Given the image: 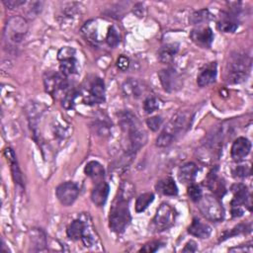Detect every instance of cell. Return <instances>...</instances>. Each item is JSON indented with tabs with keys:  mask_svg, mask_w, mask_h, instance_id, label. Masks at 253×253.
Wrapping results in <instances>:
<instances>
[{
	"mask_svg": "<svg viewBox=\"0 0 253 253\" xmlns=\"http://www.w3.org/2000/svg\"><path fill=\"white\" fill-rule=\"evenodd\" d=\"M178 44L169 43L162 46L158 53V58L162 63H171L175 54L178 51Z\"/></svg>",
	"mask_w": 253,
	"mask_h": 253,
	"instance_id": "obj_25",
	"label": "cell"
},
{
	"mask_svg": "<svg viewBox=\"0 0 253 253\" xmlns=\"http://www.w3.org/2000/svg\"><path fill=\"white\" fill-rule=\"evenodd\" d=\"M153 200H154L153 193H144L140 195L135 202V211L136 212L143 211L153 202Z\"/></svg>",
	"mask_w": 253,
	"mask_h": 253,
	"instance_id": "obj_27",
	"label": "cell"
},
{
	"mask_svg": "<svg viewBox=\"0 0 253 253\" xmlns=\"http://www.w3.org/2000/svg\"><path fill=\"white\" fill-rule=\"evenodd\" d=\"M109 190H110V187L106 182L100 181V182L96 183L95 187L93 188V190L91 192L92 202L98 207L104 206V204L107 201L108 195H109Z\"/></svg>",
	"mask_w": 253,
	"mask_h": 253,
	"instance_id": "obj_16",
	"label": "cell"
},
{
	"mask_svg": "<svg viewBox=\"0 0 253 253\" xmlns=\"http://www.w3.org/2000/svg\"><path fill=\"white\" fill-rule=\"evenodd\" d=\"M246 229L248 230H251V227L250 225H246V224H239L237 226H235L234 228L230 229L229 231H225L222 236H220V240H224L226 238H229L233 235H236V234H240V233H243V232H246Z\"/></svg>",
	"mask_w": 253,
	"mask_h": 253,
	"instance_id": "obj_33",
	"label": "cell"
},
{
	"mask_svg": "<svg viewBox=\"0 0 253 253\" xmlns=\"http://www.w3.org/2000/svg\"><path fill=\"white\" fill-rule=\"evenodd\" d=\"M158 77L163 89L166 92H174L181 88L182 80L177 71L173 68L162 69L158 72Z\"/></svg>",
	"mask_w": 253,
	"mask_h": 253,
	"instance_id": "obj_9",
	"label": "cell"
},
{
	"mask_svg": "<svg viewBox=\"0 0 253 253\" xmlns=\"http://www.w3.org/2000/svg\"><path fill=\"white\" fill-rule=\"evenodd\" d=\"M86 225L81 219L73 220L67 227L66 234L71 240H79L85 235Z\"/></svg>",
	"mask_w": 253,
	"mask_h": 253,
	"instance_id": "obj_23",
	"label": "cell"
},
{
	"mask_svg": "<svg viewBox=\"0 0 253 253\" xmlns=\"http://www.w3.org/2000/svg\"><path fill=\"white\" fill-rule=\"evenodd\" d=\"M197 172H198L197 165L194 162H187L183 164L178 171L179 180L184 184L191 183L194 181L197 175Z\"/></svg>",
	"mask_w": 253,
	"mask_h": 253,
	"instance_id": "obj_19",
	"label": "cell"
},
{
	"mask_svg": "<svg viewBox=\"0 0 253 253\" xmlns=\"http://www.w3.org/2000/svg\"><path fill=\"white\" fill-rule=\"evenodd\" d=\"M59 71L65 77L72 75L76 71V60H75V57L60 61Z\"/></svg>",
	"mask_w": 253,
	"mask_h": 253,
	"instance_id": "obj_28",
	"label": "cell"
},
{
	"mask_svg": "<svg viewBox=\"0 0 253 253\" xmlns=\"http://www.w3.org/2000/svg\"><path fill=\"white\" fill-rule=\"evenodd\" d=\"M3 4L8 9H15V8H19L20 6L26 4V1H24V0H3Z\"/></svg>",
	"mask_w": 253,
	"mask_h": 253,
	"instance_id": "obj_41",
	"label": "cell"
},
{
	"mask_svg": "<svg viewBox=\"0 0 253 253\" xmlns=\"http://www.w3.org/2000/svg\"><path fill=\"white\" fill-rule=\"evenodd\" d=\"M156 189L165 196H176L178 193L177 185L170 177L160 180L156 185Z\"/></svg>",
	"mask_w": 253,
	"mask_h": 253,
	"instance_id": "obj_24",
	"label": "cell"
},
{
	"mask_svg": "<svg viewBox=\"0 0 253 253\" xmlns=\"http://www.w3.org/2000/svg\"><path fill=\"white\" fill-rule=\"evenodd\" d=\"M74 54H75L74 48H72L70 46H63L58 50L57 58L59 61H62V60L74 58Z\"/></svg>",
	"mask_w": 253,
	"mask_h": 253,
	"instance_id": "obj_34",
	"label": "cell"
},
{
	"mask_svg": "<svg viewBox=\"0 0 253 253\" xmlns=\"http://www.w3.org/2000/svg\"><path fill=\"white\" fill-rule=\"evenodd\" d=\"M163 245L160 241H151L149 243H146L143 247H141V249L139 250L140 252H147V253H151V252H155L159 249V247Z\"/></svg>",
	"mask_w": 253,
	"mask_h": 253,
	"instance_id": "obj_38",
	"label": "cell"
},
{
	"mask_svg": "<svg viewBox=\"0 0 253 253\" xmlns=\"http://www.w3.org/2000/svg\"><path fill=\"white\" fill-rule=\"evenodd\" d=\"M250 150H251V142L249 141V139L243 136L237 137L231 145V149H230L231 158L234 161H240L249 154Z\"/></svg>",
	"mask_w": 253,
	"mask_h": 253,
	"instance_id": "obj_13",
	"label": "cell"
},
{
	"mask_svg": "<svg viewBox=\"0 0 253 253\" xmlns=\"http://www.w3.org/2000/svg\"><path fill=\"white\" fill-rule=\"evenodd\" d=\"M30 240L35 251H42L46 246V235L41 228H32L30 230Z\"/></svg>",
	"mask_w": 253,
	"mask_h": 253,
	"instance_id": "obj_21",
	"label": "cell"
},
{
	"mask_svg": "<svg viewBox=\"0 0 253 253\" xmlns=\"http://www.w3.org/2000/svg\"><path fill=\"white\" fill-rule=\"evenodd\" d=\"M105 101V84L101 78H94L89 85L88 94L85 96V103L89 105L101 104Z\"/></svg>",
	"mask_w": 253,
	"mask_h": 253,
	"instance_id": "obj_10",
	"label": "cell"
},
{
	"mask_svg": "<svg viewBox=\"0 0 253 253\" xmlns=\"http://www.w3.org/2000/svg\"><path fill=\"white\" fill-rule=\"evenodd\" d=\"M162 123H163V120L160 116H154V117H151L149 119H147L146 121V124H147V126L153 130V131H156L160 128V126H162Z\"/></svg>",
	"mask_w": 253,
	"mask_h": 253,
	"instance_id": "obj_37",
	"label": "cell"
},
{
	"mask_svg": "<svg viewBox=\"0 0 253 253\" xmlns=\"http://www.w3.org/2000/svg\"><path fill=\"white\" fill-rule=\"evenodd\" d=\"M192 121V116L188 112H179L168 122L163 131L167 132L175 138L176 135L183 133L189 128Z\"/></svg>",
	"mask_w": 253,
	"mask_h": 253,
	"instance_id": "obj_7",
	"label": "cell"
},
{
	"mask_svg": "<svg viewBox=\"0 0 253 253\" xmlns=\"http://www.w3.org/2000/svg\"><path fill=\"white\" fill-rule=\"evenodd\" d=\"M77 95H78V93L75 90H72V91H69L68 93H66L62 99V107L66 110L73 109Z\"/></svg>",
	"mask_w": 253,
	"mask_h": 253,
	"instance_id": "obj_31",
	"label": "cell"
},
{
	"mask_svg": "<svg viewBox=\"0 0 253 253\" xmlns=\"http://www.w3.org/2000/svg\"><path fill=\"white\" fill-rule=\"evenodd\" d=\"M208 188L216 196L217 199L221 198L225 193V186L223 181L218 177L216 169H212L207 178Z\"/></svg>",
	"mask_w": 253,
	"mask_h": 253,
	"instance_id": "obj_15",
	"label": "cell"
},
{
	"mask_svg": "<svg viewBox=\"0 0 253 253\" xmlns=\"http://www.w3.org/2000/svg\"><path fill=\"white\" fill-rule=\"evenodd\" d=\"M55 194L60 204L68 207L76 201L79 195V188L75 183L68 181L57 186Z\"/></svg>",
	"mask_w": 253,
	"mask_h": 253,
	"instance_id": "obj_8",
	"label": "cell"
},
{
	"mask_svg": "<svg viewBox=\"0 0 253 253\" xmlns=\"http://www.w3.org/2000/svg\"><path fill=\"white\" fill-rule=\"evenodd\" d=\"M251 68V58L245 52L232 53L226 64L225 81L236 84L246 80Z\"/></svg>",
	"mask_w": 253,
	"mask_h": 253,
	"instance_id": "obj_2",
	"label": "cell"
},
{
	"mask_svg": "<svg viewBox=\"0 0 253 253\" xmlns=\"http://www.w3.org/2000/svg\"><path fill=\"white\" fill-rule=\"evenodd\" d=\"M238 28V22L233 16H226L217 23V29L223 33H233Z\"/></svg>",
	"mask_w": 253,
	"mask_h": 253,
	"instance_id": "obj_26",
	"label": "cell"
},
{
	"mask_svg": "<svg viewBox=\"0 0 253 253\" xmlns=\"http://www.w3.org/2000/svg\"><path fill=\"white\" fill-rule=\"evenodd\" d=\"M175 210L168 204H162L153 218V226L156 231H163L170 228L175 222Z\"/></svg>",
	"mask_w": 253,
	"mask_h": 253,
	"instance_id": "obj_6",
	"label": "cell"
},
{
	"mask_svg": "<svg viewBox=\"0 0 253 253\" xmlns=\"http://www.w3.org/2000/svg\"><path fill=\"white\" fill-rule=\"evenodd\" d=\"M106 42L109 46L115 47L117 46L121 42V36L119 31L115 26H110L108 29V32L106 34Z\"/></svg>",
	"mask_w": 253,
	"mask_h": 253,
	"instance_id": "obj_29",
	"label": "cell"
},
{
	"mask_svg": "<svg viewBox=\"0 0 253 253\" xmlns=\"http://www.w3.org/2000/svg\"><path fill=\"white\" fill-rule=\"evenodd\" d=\"M28 32V23L27 21L20 16L11 17L4 28V40L8 43L16 44L24 40Z\"/></svg>",
	"mask_w": 253,
	"mask_h": 253,
	"instance_id": "obj_3",
	"label": "cell"
},
{
	"mask_svg": "<svg viewBox=\"0 0 253 253\" xmlns=\"http://www.w3.org/2000/svg\"><path fill=\"white\" fill-rule=\"evenodd\" d=\"M197 243L193 240H190L189 242H187V244L185 245L183 252H195L197 251Z\"/></svg>",
	"mask_w": 253,
	"mask_h": 253,
	"instance_id": "obj_42",
	"label": "cell"
},
{
	"mask_svg": "<svg viewBox=\"0 0 253 253\" xmlns=\"http://www.w3.org/2000/svg\"><path fill=\"white\" fill-rule=\"evenodd\" d=\"M159 109V101L155 97H148L143 102V110L147 114H151Z\"/></svg>",
	"mask_w": 253,
	"mask_h": 253,
	"instance_id": "obj_32",
	"label": "cell"
},
{
	"mask_svg": "<svg viewBox=\"0 0 253 253\" xmlns=\"http://www.w3.org/2000/svg\"><path fill=\"white\" fill-rule=\"evenodd\" d=\"M187 193H188V196L190 197V199L193 202H198L201 199V197L203 196L201 188L198 185H196V184H191L188 187Z\"/></svg>",
	"mask_w": 253,
	"mask_h": 253,
	"instance_id": "obj_36",
	"label": "cell"
},
{
	"mask_svg": "<svg viewBox=\"0 0 253 253\" xmlns=\"http://www.w3.org/2000/svg\"><path fill=\"white\" fill-rule=\"evenodd\" d=\"M123 91L127 96L138 98L144 93L145 87L139 81L134 79H129L123 84Z\"/></svg>",
	"mask_w": 253,
	"mask_h": 253,
	"instance_id": "obj_22",
	"label": "cell"
},
{
	"mask_svg": "<svg viewBox=\"0 0 253 253\" xmlns=\"http://www.w3.org/2000/svg\"><path fill=\"white\" fill-rule=\"evenodd\" d=\"M190 37L196 44L202 47H210L213 41V33L210 27H198L191 32Z\"/></svg>",
	"mask_w": 253,
	"mask_h": 253,
	"instance_id": "obj_12",
	"label": "cell"
},
{
	"mask_svg": "<svg viewBox=\"0 0 253 253\" xmlns=\"http://www.w3.org/2000/svg\"><path fill=\"white\" fill-rule=\"evenodd\" d=\"M212 19V15L210 13L208 9H203L200 11H197L191 15L190 22L194 25L196 24H201L204 22H208Z\"/></svg>",
	"mask_w": 253,
	"mask_h": 253,
	"instance_id": "obj_30",
	"label": "cell"
},
{
	"mask_svg": "<svg viewBox=\"0 0 253 253\" xmlns=\"http://www.w3.org/2000/svg\"><path fill=\"white\" fill-rule=\"evenodd\" d=\"M143 5L140 3H137L134 5L133 7V12L138 16V17H143L144 15V11H143Z\"/></svg>",
	"mask_w": 253,
	"mask_h": 253,
	"instance_id": "obj_43",
	"label": "cell"
},
{
	"mask_svg": "<svg viewBox=\"0 0 253 253\" xmlns=\"http://www.w3.org/2000/svg\"><path fill=\"white\" fill-rule=\"evenodd\" d=\"M43 82L45 91L52 96L56 94L58 91H63L66 89V87H68L66 77L63 76L61 73H46Z\"/></svg>",
	"mask_w": 253,
	"mask_h": 253,
	"instance_id": "obj_11",
	"label": "cell"
},
{
	"mask_svg": "<svg viewBox=\"0 0 253 253\" xmlns=\"http://www.w3.org/2000/svg\"><path fill=\"white\" fill-rule=\"evenodd\" d=\"M198 208L203 215L211 221H220L223 218L224 211L219 200L214 196H202L197 202Z\"/></svg>",
	"mask_w": 253,
	"mask_h": 253,
	"instance_id": "obj_4",
	"label": "cell"
},
{
	"mask_svg": "<svg viewBox=\"0 0 253 253\" xmlns=\"http://www.w3.org/2000/svg\"><path fill=\"white\" fill-rule=\"evenodd\" d=\"M134 193V188L129 182H124L118 196L113 202L110 210L109 225L116 233H122L130 222L128 202Z\"/></svg>",
	"mask_w": 253,
	"mask_h": 253,
	"instance_id": "obj_1",
	"label": "cell"
},
{
	"mask_svg": "<svg viewBox=\"0 0 253 253\" xmlns=\"http://www.w3.org/2000/svg\"><path fill=\"white\" fill-rule=\"evenodd\" d=\"M4 155L7 159V161L10 163V169H11V173H12V177L14 182L20 186V187H24V183H23V176L21 173V170L19 168L17 159H16V154L14 152V150L10 147L5 148L4 150Z\"/></svg>",
	"mask_w": 253,
	"mask_h": 253,
	"instance_id": "obj_14",
	"label": "cell"
},
{
	"mask_svg": "<svg viewBox=\"0 0 253 253\" xmlns=\"http://www.w3.org/2000/svg\"><path fill=\"white\" fill-rule=\"evenodd\" d=\"M188 232L199 238H208L211 233V227L198 218H194L188 227Z\"/></svg>",
	"mask_w": 253,
	"mask_h": 253,
	"instance_id": "obj_18",
	"label": "cell"
},
{
	"mask_svg": "<svg viewBox=\"0 0 253 253\" xmlns=\"http://www.w3.org/2000/svg\"><path fill=\"white\" fill-rule=\"evenodd\" d=\"M117 66L122 71L126 70L129 66V59L125 55H121L117 60Z\"/></svg>",
	"mask_w": 253,
	"mask_h": 253,
	"instance_id": "obj_40",
	"label": "cell"
},
{
	"mask_svg": "<svg viewBox=\"0 0 253 253\" xmlns=\"http://www.w3.org/2000/svg\"><path fill=\"white\" fill-rule=\"evenodd\" d=\"M234 197L231 201V213L233 217L241 216L244 212L243 207L251 210V197L246 188L242 184H236L232 187Z\"/></svg>",
	"mask_w": 253,
	"mask_h": 253,
	"instance_id": "obj_5",
	"label": "cell"
},
{
	"mask_svg": "<svg viewBox=\"0 0 253 253\" xmlns=\"http://www.w3.org/2000/svg\"><path fill=\"white\" fill-rule=\"evenodd\" d=\"M216 78V64L215 62H211L206 68H204L197 78V83L200 87H206L212 82H214Z\"/></svg>",
	"mask_w": 253,
	"mask_h": 253,
	"instance_id": "obj_17",
	"label": "cell"
},
{
	"mask_svg": "<svg viewBox=\"0 0 253 253\" xmlns=\"http://www.w3.org/2000/svg\"><path fill=\"white\" fill-rule=\"evenodd\" d=\"M85 174L90 177L92 180H94L96 183L103 181L104 176H105V170L104 167L102 166L101 163H99L98 161L92 160L90 162H88L85 166Z\"/></svg>",
	"mask_w": 253,
	"mask_h": 253,
	"instance_id": "obj_20",
	"label": "cell"
},
{
	"mask_svg": "<svg viewBox=\"0 0 253 253\" xmlns=\"http://www.w3.org/2000/svg\"><path fill=\"white\" fill-rule=\"evenodd\" d=\"M174 137L171 136L170 134H168L165 131H162L158 137L156 138V146L158 147H166L168 145H170L173 141Z\"/></svg>",
	"mask_w": 253,
	"mask_h": 253,
	"instance_id": "obj_35",
	"label": "cell"
},
{
	"mask_svg": "<svg viewBox=\"0 0 253 253\" xmlns=\"http://www.w3.org/2000/svg\"><path fill=\"white\" fill-rule=\"evenodd\" d=\"M233 174L237 178H244L250 174V167L245 165H240L235 168V170L233 171Z\"/></svg>",
	"mask_w": 253,
	"mask_h": 253,
	"instance_id": "obj_39",
	"label": "cell"
}]
</instances>
